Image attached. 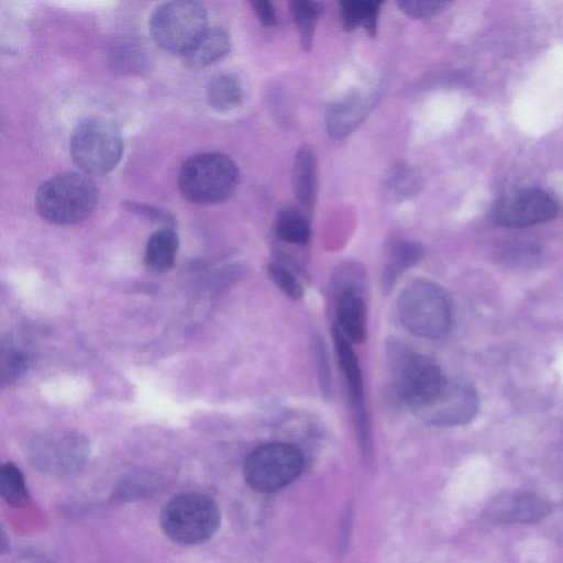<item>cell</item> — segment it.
I'll return each instance as SVG.
<instances>
[{
  "label": "cell",
  "mask_w": 563,
  "mask_h": 563,
  "mask_svg": "<svg viewBox=\"0 0 563 563\" xmlns=\"http://www.w3.org/2000/svg\"><path fill=\"white\" fill-rule=\"evenodd\" d=\"M333 340L340 367L349 385L360 445L363 454L368 456L372 448L371 428L358 360L350 344L351 342L339 327L333 328Z\"/></svg>",
  "instance_id": "12"
},
{
  "label": "cell",
  "mask_w": 563,
  "mask_h": 563,
  "mask_svg": "<svg viewBox=\"0 0 563 563\" xmlns=\"http://www.w3.org/2000/svg\"><path fill=\"white\" fill-rule=\"evenodd\" d=\"M88 451V442L81 434L55 431L34 439L30 446V459L43 473L64 476L84 466Z\"/></svg>",
  "instance_id": "8"
},
{
  "label": "cell",
  "mask_w": 563,
  "mask_h": 563,
  "mask_svg": "<svg viewBox=\"0 0 563 563\" xmlns=\"http://www.w3.org/2000/svg\"><path fill=\"white\" fill-rule=\"evenodd\" d=\"M290 11L296 23L302 48L310 49L314 27L321 13L320 4L314 1L295 0L290 2Z\"/></svg>",
  "instance_id": "25"
},
{
  "label": "cell",
  "mask_w": 563,
  "mask_h": 563,
  "mask_svg": "<svg viewBox=\"0 0 563 563\" xmlns=\"http://www.w3.org/2000/svg\"><path fill=\"white\" fill-rule=\"evenodd\" d=\"M399 9L413 19H427L445 9V1L404 0L397 2Z\"/></svg>",
  "instance_id": "27"
},
{
  "label": "cell",
  "mask_w": 563,
  "mask_h": 563,
  "mask_svg": "<svg viewBox=\"0 0 563 563\" xmlns=\"http://www.w3.org/2000/svg\"><path fill=\"white\" fill-rule=\"evenodd\" d=\"M376 98L374 91H356L332 103L325 117L329 134L343 139L354 132L369 114Z\"/></svg>",
  "instance_id": "14"
},
{
  "label": "cell",
  "mask_w": 563,
  "mask_h": 563,
  "mask_svg": "<svg viewBox=\"0 0 563 563\" xmlns=\"http://www.w3.org/2000/svg\"><path fill=\"white\" fill-rule=\"evenodd\" d=\"M258 20L267 26L276 21V14L273 4L266 0H255L250 2Z\"/></svg>",
  "instance_id": "30"
},
{
  "label": "cell",
  "mask_w": 563,
  "mask_h": 563,
  "mask_svg": "<svg viewBox=\"0 0 563 563\" xmlns=\"http://www.w3.org/2000/svg\"><path fill=\"white\" fill-rule=\"evenodd\" d=\"M268 274L278 288L291 299H300L303 296V288L298 279L283 265L269 264Z\"/></svg>",
  "instance_id": "26"
},
{
  "label": "cell",
  "mask_w": 563,
  "mask_h": 563,
  "mask_svg": "<svg viewBox=\"0 0 563 563\" xmlns=\"http://www.w3.org/2000/svg\"><path fill=\"white\" fill-rule=\"evenodd\" d=\"M551 506L542 497L523 490L503 493L488 503L486 518L495 523H533L544 519Z\"/></svg>",
  "instance_id": "13"
},
{
  "label": "cell",
  "mask_w": 563,
  "mask_h": 563,
  "mask_svg": "<svg viewBox=\"0 0 563 563\" xmlns=\"http://www.w3.org/2000/svg\"><path fill=\"white\" fill-rule=\"evenodd\" d=\"M397 312L401 324L424 339L445 335L452 324V305L446 292L428 279L409 283L398 297Z\"/></svg>",
  "instance_id": "1"
},
{
  "label": "cell",
  "mask_w": 563,
  "mask_h": 563,
  "mask_svg": "<svg viewBox=\"0 0 563 563\" xmlns=\"http://www.w3.org/2000/svg\"><path fill=\"white\" fill-rule=\"evenodd\" d=\"M230 45V36L223 29L208 26L181 57L186 65L198 69L227 55Z\"/></svg>",
  "instance_id": "16"
},
{
  "label": "cell",
  "mask_w": 563,
  "mask_h": 563,
  "mask_svg": "<svg viewBox=\"0 0 563 563\" xmlns=\"http://www.w3.org/2000/svg\"><path fill=\"white\" fill-rule=\"evenodd\" d=\"M29 356L22 351L9 350L3 352L1 361L2 382H11L25 371Z\"/></svg>",
  "instance_id": "28"
},
{
  "label": "cell",
  "mask_w": 563,
  "mask_h": 563,
  "mask_svg": "<svg viewBox=\"0 0 563 563\" xmlns=\"http://www.w3.org/2000/svg\"><path fill=\"white\" fill-rule=\"evenodd\" d=\"M220 525L216 501L203 494L187 493L170 499L162 510L161 527L168 539L195 545L210 539Z\"/></svg>",
  "instance_id": "4"
},
{
  "label": "cell",
  "mask_w": 563,
  "mask_h": 563,
  "mask_svg": "<svg viewBox=\"0 0 563 563\" xmlns=\"http://www.w3.org/2000/svg\"><path fill=\"white\" fill-rule=\"evenodd\" d=\"M209 104L219 112H228L241 104L243 89L240 80L231 73L213 75L207 85Z\"/></svg>",
  "instance_id": "20"
},
{
  "label": "cell",
  "mask_w": 563,
  "mask_h": 563,
  "mask_svg": "<svg viewBox=\"0 0 563 563\" xmlns=\"http://www.w3.org/2000/svg\"><path fill=\"white\" fill-rule=\"evenodd\" d=\"M380 1L347 0L341 2V14L344 27L350 31L363 27L369 35L377 29Z\"/></svg>",
  "instance_id": "21"
},
{
  "label": "cell",
  "mask_w": 563,
  "mask_h": 563,
  "mask_svg": "<svg viewBox=\"0 0 563 563\" xmlns=\"http://www.w3.org/2000/svg\"><path fill=\"white\" fill-rule=\"evenodd\" d=\"M98 201L95 183L79 173H63L38 187L35 205L43 219L56 224H71L87 218Z\"/></svg>",
  "instance_id": "3"
},
{
  "label": "cell",
  "mask_w": 563,
  "mask_h": 563,
  "mask_svg": "<svg viewBox=\"0 0 563 563\" xmlns=\"http://www.w3.org/2000/svg\"><path fill=\"white\" fill-rule=\"evenodd\" d=\"M446 376L430 357L410 354L399 371L398 387L402 400L413 411L428 405L442 388Z\"/></svg>",
  "instance_id": "11"
},
{
  "label": "cell",
  "mask_w": 563,
  "mask_h": 563,
  "mask_svg": "<svg viewBox=\"0 0 563 563\" xmlns=\"http://www.w3.org/2000/svg\"><path fill=\"white\" fill-rule=\"evenodd\" d=\"M274 230L278 239L287 243L305 245L310 239V227L305 217L291 207L278 210Z\"/></svg>",
  "instance_id": "22"
},
{
  "label": "cell",
  "mask_w": 563,
  "mask_h": 563,
  "mask_svg": "<svg viewBox=\"0 0 563 563\" xmlns=\"http://www.w3.org/2000/svg\"><path fill=\"white\" fill-rule=\"evenodd\" d=\"M340 330L351 343H361L366 338V305L355 288L340 291L336 302Z\"/></svg>",
  "instance_id": "15"
},
{
  "label": "cell",
  "mask_w": 563,
  "mask_h": 563,
  "mask_svg": "<svg viewBox=\"0 0 563 563\" xmlns=\"http://www.w3.org/2000/svg\"><path fill=\"white\" fill-rule=\"evenodd\" d=\"M478 409V396L466 379L446 376L437 396L416 415L424 422L439 427H453L471 421Z\"/></svg>",
  "instance_id": "9"
},
{
  "label": "cell",
  "mask_w": 563,
  "mask_h": 563,
  "mask_svg": "<svg viewBox=\"0 0 563 563\" xmlns=\"http://www.w3.org/2000/svg\"><path fill=\"white\" fill-rule=\"evenodd\" d=\"M123 147L119 128L101 118H89L78 123L69 144L74 163L92 175L111 172L120 162Z\"/></svg>",
  "instance_id": "5"
},
{
  "label": "cell",
  "mask_w": 563,
  "mask_h": 563,
  "mask_svg": "<svg viewBox=\"0 0 563 563\" xmlns=\"http://www.w3.org/2000/svg\"><path fill=\"white\" fill-rule=\"evenodd\" d=\"M422 254V247L415 242L402 239L393 240L387 247L383 273L384 286L390 287L404 271L420 261Z\"/></svg>",
  "instance_id": "19"
},
{
  "label": "cell",
  "mask_w": 563,
  "mask_h": 563,
  "mask_svg": "<svg viewBox=\"0 0 563 563\" xmlns=\"http://www.w3.org/2000/svg\"><path fill=\"white\" fill-rule=\"evenodd\" d=\"M292 185L297 199L310 210L317 195V157L308 145L301 146L295 156Z\"/></svg>",
  "instance_id": "17"
},
{
  "label": "cell",
  "mask_w": 563,
  "mask_h": 563,
  "mask_svg": "<svg viewBox=\"0 0 563 563\" xmlns=\"http://www.w3.org/2000/svg\"><path fill=\"white\" fill-rule=\"evenodd\" d=\"M125 207L129 210H132L134 212L144 214V216L150 217L152 219H157V220H162V221H166V222L173 221L172 214H169L168 212H166L164 210H159L157 208H154L152 206H147V205L130 201V202L125 203Z\"/></svg>",
  "instance_id": "29"
},
{
  "label": "cell",
  "mask_w": 563,
  "mask_h": 563,
  "mask_svg": "<svg viewBox=\"0 0 563 563\" xmlns=\"http://www.w3.org/2000/svg\"><path fill=\"white\" fill-rule=\"evenodd\" d=\"M303 456L289 443H268L255 449L244 463V477L260 493H274L292 483L302 472Z\"/></svg>",
  "instance_id": "7"
},
{
  "label": "cell",
  "mask_w": 563,
  "mask_h": 563,
  "mask_svg": "<svg viewBox=\"0 0 563 563\" xmlns=\"http://www.w3.org/2000/svg\"><path fill=\"white\" fill-rule=\"evenodd\" d=\"M0 494L8 505L15 508L24 507L29 501L24 477L12 463H5L1 466Z\"/></svg>",
  "instance_id": "24"
},
{
  "label": "cell",
  "mask_w": 563,
  "mask_h": 563,
  "mask_svg": "<svg viewBox=\"0 0 563 563\" xmlns=\"http://www.w3.org/2000/svg\"><path fill=\"white\" fill-rule=\"evenodd\" d=\"M208 29L207 10L200 2L176 0L159 4L150 18V32L165 51L183 55Z\"/></svg>",
  "instance_id": "6"
},
{
  "label": "cell",
  "mask_w": 563,
  "mask_h": 563,
  "mask_svg": "<svg viewBox=\"0 0 563 563\" xmlns=\"http://www.w3.org/2000/svg\"><path fill=\"white\" fill-rule=\"evenodd\" d=\"M178 187L188 200L196 203H217L236 190L240 172L235 162L218 152L189 157L178 173Z\"/></svg>",
  "instance_id": "2"
},
{
  "label": "cell",
  "mask_w": 563,
  "mask_h": 563,
  "mask_svg": "<svg viewBox=\"0 0 563 563\" xmlns=\"http://www.w3.org/2000/svg\"><path fill=\"white\" fill-rule=\"evenodd\" d=\"M422 184L420 174L405 163L391 165L385 175V187L397 199L416 196L421 190Z\"/></svg>",
  "instance_id": "23"
},
{
  "label": "cell",
  "mask_w": 563,
  "mask_h": 563,
  "mask_svg": "<svg viewBox=\"0 0 563 563\" xmlns=\"http://www.w3.org/2000/svg\"><path fill=\"white\" fill-rule=\"evenodd\" d=\"M179 246L176 232L169 228L154 232L145 246V266L154 273L168 271L175 262Z\"/></svg>",
  "instance_id": "18"
},
{
  "label": "cell",
  "mask_w": 563,
  "mask_h": 563,
  "mask_svg": "<svg viewBox=\"0 0 563 563\" xmlns=\"http://www.w3.org/2000/svg\"><path fill=\"white\" fill-rule=\"evenodd\" d=\"M556 211V201L549 192L531 187L504 196L495 205L493 218L500 225L521 228L545 222Z\"/></svg>",
  "instance_id": "10"
}]
</instances>
